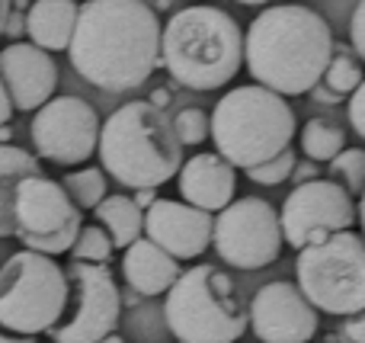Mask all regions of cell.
Segmentation results:
<instances>
[{
	"instance_id": "6da1fadb",
	"label": "cell",
	"mask_w": 365,
	"mask_h": 343,
	"mask_svg": "<svg viewBox=\"0 0 365 343\" xmlns=\"http://www.w3.org/2000/svg\"><path fill=\"white\" fill-rule=\"evenodd\" d=\"M68 55L87 83L135 90L160 64V19L145 0H87L77 6Z\"/></svg>"
},
{
	"instance_id": "7a4b0ae2",
	"label": "cell",
	"mask_w": 365,
	"mask_h": 343,
	"mask_svg": "<svg viewBox=\"0 0 365 343\" xmlns=\"http://www.w3.org/2000/svg\"><path fill=\"white\" fill-rule=\"evenodd\" d=\"M334 58L327 19L304 4L266 6L244 32V64L259 87L279 96L311 93Z\"/></svg>"
},
{
	"instance_id": "3957f363",
	"label": "cell",
	"mask_w": 365,
	"mask_h": 343,
	"mask_svg": "<svg viewBox=\"0 0 365 343\" xmlns=\"http://www.w3.org/2000/svg\"><path fill=\"white\" fill-rule=\"evenodd\" d=\"M160 61L182 87L218 90L244 64V32L221 6H186L160 29Z\"/></svg>"
},
{
	"instance_id": "277c9868",
	"label": "cell",
	"mask_w": 365,
	"mask_h": 343,
	"mask_svg": "<svg viewBox=\"0 0 365 343\" xmlns=\"http://www.w3.org/2000/svg\"><path fill=\"white\" fill-rule=\"evenodd\" d=\"M96 154L103 170L132 190H158L177 177L182 164V145L158 106L135 100L119 106L100 122Z\"/></svg>"
},
{
	"instance_id": "5b68a950",
	"label": "cell",
	"mask_w": 365,
	"mask_h": 343,
	"mask_svg": "<svg viewBox=\"0 0 365 343\" xmlns=\"http://www.w3.org/2000/svg\"><path fill=\"white\" fill-rule=\"evenodd\" d=\"M295 132L298 122L289 100L259 83L227 90L208 116V135L218 148L215 154H221L234 170L276 158L292 145Z\"/></svg>"
},
{
	"instance_id": "8992f818",
	"label": "cell",
	"mask_w": 365,
	"mask_h": 343,
	"mask_svg": "<svg viewBox=\"0 0 365 343\" xmlns=\"http://www.w3.org/2000/svg\"><path fill=\"white\" fill-rule=\"evenodd\" d=\"M164 318L177 343H234L247 331V302L225 270L199 263L167 289Z\"/></svg>"
},
{
	"instance_id": "52a82bcc",
	"label": "cell",
	"mask_w": 365,
	"mask_h": 343,
	"mask_svg": "<svg viewBox=\"0 0 365 343\" xmlns=\"http://www.w3.org/2000/svg\"><path fill=\"white\" fill-rule=\"evenodd\" d=\"M295 276L314 312L336 318L365 312V244L353 228L298 250Z\"/></svg>"
},
{
	"instance_id": "ba28073f",
	"label": "cell",
	"mask_w": 365,
	"mask_h": 343,
	"mask_svg": "<svg viewBox=\"0 0 365 343\" xmlns=\"http://www.w3.org/2000/svg\"><path fill=\"white\" fill-rule=\"evenodd\" d=\"M68 280L55 257L16 250L0 267V327L23 337L48 334L61 318Z\"/></svg>"
},
{
	"instance_id": "9c48e42d",
	"label": "cell",
	"mask_w": 365,
	"mask_h": 343,
	"mask_svg": "<svg viewBox=\"0 0 365 343\" xmlns=\"http://www.w3.org/2000/svg\"><path fill=\"white\" fill-rule=\"evenodd\" d=\"M64 280L68 299L61 318L48 327V337L55 343H100L115 334L122 318V295L109 267L74 260L64 270Z\"/></svg>"
},
{
	"instance_id": "30bf717a",
	"label": "cell",
	"mask_w": 365,
	"mask_h": 343,
	"mask_svg": "<svg viewBox=\"0 0 365 343\" xmlns=\"http://www.w3.org/2000/svg\"><path fill=\"white\" fill-rule=\"evenodd\" d=\"M13 225H16L13 237L23 241V250L58 257L71 250L83 225V212L71 203L58 180L38 173V177H26L16 186Z\"/></svg>"
},
{
	"instance_id": "8fae6325",
	"label": "cell",
	"mask_w": 365,
	"mask_h": 343,
	"mask_svg": "<svg viewBox=\"0 0 365 343\" xmlns=\"http://www.w3.org/2000/svg\"><path fill=\"white\" fill-rule=\"evenodd\" d=\"M212 244L227 267L263 270L282 254V228L272 203L257 196L231 199L212 222Z\"/></svg>"
},
{
	"instance_id": "7c38bea8",
	"label": "cell",
	"mask_w": 365,
	"mask_h": 343,
	"mask_svg": "<svg viewBox=\"0 0 365 343\" xmlns=\"http://www.w3.org/2000/svg\"><path fill=\"white\" fill-rule=\"evenodd\" d=\"M29 135L38 158L58 167H81L96 154L100 116L81 96H51L36 109Z\"/></svg>"
},
{
	"instance_id": "4fadbf2b",
	"label": "cell",
	"mask_w": 365,
	"mask_h": 343,
	"mask_svg": "<svg viewBox=\"0 0 365 343\" xmlns=\"http://www.w3.org/2000/svg\"><path fill=\"white\" fill-rule=\"evenodd\" d=\"M353 222H356L353 196L336 180H321V177L298 183L282 203V212H279L282 241H289V247L295 250L324 241V237L336 235V231L353 228Z\"/></svg>"
},
{
	"instance_id": "5bb4252c",
	"label": "cell",
	"mask_w": 365,
	"mask_h": 343,
	"mask_svg": "<svg viewBox=\"0 0 365 343\" xmlns=\"http://www.w3.org/2000/svg\"><path fill=\"white\" fill-rule=\"evenodd\" d=\"M247 327H253L259 343H308L314 340L321 318L295 282L276 280L253 292L247 305Z\"/></svg>"
},
{
	"instance_id": "9a60e30c",
	"label": "cell",
	"mask_w": 365,
	"mask_h": 343,
	"mask_svg": "<svg viewBox=\"0 0 365 343\" xmlns=\"http://www.w3.org/2000/svg\"><path fill=\"white\" fill-rule=\"evenodd\" d=\"M141 237L158 244L173 260H195L212 244V215L177 199H154L145 209Z\"/></svg>"
},
{
	"instance_id": "2e32d148",
	"label": "cell",
	"mask_w": 365,
	"mask_h": 343,
	"mask_svg": "<svg viewBox=\"0 0 365 343\" xmlns=\"http://www.w3.org/2000/svg\"><path fill=\"white\" fill-rule=\"evenodd\" d=\"M0 81L13 109L32 113L55 96L58 64L48 51L36 48L32 42H10L0 48Z\"/></svg>"
},
{
	"instance_id": "e0dca14e",
	"label": "cell",
	"mask_w": 365,
	"mask_h": 343,
	"mask_svg": "<svg viewBox=\"0 0 365 343\" xmlns=\"http://www.w3.org/2000/svg\"><path fill=\"white\" fill-rule=\"evenodd\" d=\"M177 186H180V196L186 199V205L212 215V212H221L234 199L237 170L221 154L202 151L195 158H189L186 164H180Z\"/></svg>"
},
{
	"instance_id": "ac0fdd59",
	"label": "cell",
	"mask_w": 365,
	"mask_h": 343,
	"mask_svg": "<svg viewBox=\"0 0 365 343\" xmlns=\"http://www.w3.org/2000/svg\"><path fill=\"white\" fill-rule=\"evenodd\" d=\"M182 273L180 260H173L170 254L151 244L148 237H138L125 247L122 257V276L132 286V292L138 295H160L177 282V276Z\"/></svg>"
},
{
	"instance_id": "d6986e66",
	"label": "cell",
	"mask_w": 365,
	"mask_h": 343,
	"mask_svg": "<svg viewBox=\"0 0 365 343\" xmlns=\"http://www.w3.org/2000/svg\"><path fill=\"white\" fill-rule=\"evenodd\" d=\"M77 23V0H36L26 10L23 26L32 45L42 51H68Z\"/></svg>"
},
{
	"instance_id": "ffe728a7",
	"label": "cell",
	"mask_w": 365,
	"mask_h": 343,
	"mask_svg": "<svg viewBox=\"0 0 365 343\" xmlns=\"http://www.w3.org/2000/svg\"><path fill=\"white\" fill-rule=\"evenodd\" d=\"M42 164L32 158L26 148L16 145H0V237H13V199H16V186L26 177H38Z\"/></svg>"
},
{
	"instance_id": "44dd1931",
	"label": "cell",
	"mask_w": 365,
	"mask_h": 343,
	"mask_svg": "<svg viewBox=\"0 0 365 343\" xmlns=\"http://www.w3.org/2000/svg\"><path fill=\"white\" fill-rule=\"evenodd\" d=\"M93 215L96 225L109 235L113 247L125 250L132 241L141 237V228H145V212L132 203V196H103L100 203L93 205Z\"/></svg>"
},
{
	"instance_id": "7402d4cb",
	"label": "cell",
	"mask_w": 365,
	"mask_h": 343,
	"mask_svg": "<svg viewBox=\"0 0 365 343\" xmlns=\"http://www.w3.org/2000/svg\"><path fill=\"white\" fill-rule=\"evenodd\" d=\"M359 83H362L359 61H356L353 55H346V51H334V58L327 61L321 81L311 87V93H314L317 103H340V100H346Z\"/></svg>"
},
{
	"instance_id": "603a6c76",
	"label": "cell",
	"mask_w": 365,
	"mask_h": 343,
	"mask_svg": "<svg viewBox=\"0 0 365 343\" xmlns=\"http://www.w3.org/2000/svg\"><path fill=\"white\" fill-rule=\"evenodd\" d=\"M302 148L308 154V160L327 164L346 148V132L330 119H308L302 128Z\"/></svg>"
},
{
	"instance_id": "cb8c5ba5",
	"label": "cell",
	"mask_w": 365,
	"mask_h": 343,
	"mask_svg": "<svg viewBox=\"0 0 365 343\" xmlns=\"http://www.w3.org/2000/svg\"><path fill=\"white\" fill-rule=\"evenodd\" d=\"M61 190L68 193V199L77 205V209H93L103 196H106V173L100 167H83V170H74L61 180Z\"/></svg>"
},
{
	"instance_id": "d4e9b609",
	"label": "cell",
	"mask_w": 365,
	"mask_h": 343,
	"mask_svg": "<svg viewBox=\"0 0 365 343\" xmlns=\"http://www.w3.org/2000/svg\"><path fill=\"white\" fill-rule=\"evenodd\" d=\"M113 241L109 235L100 228V225H81L74 244H71L68 254L74 257L77 263H96V267H106L109 257H113Z\"/></svg>"
},
{
	"instance_id": "484cf974",
	"label": "cell",
	"mask_w": 365,
	"mask_h": 343,
	"mask_svg": "<svg viewBox=\"0 0 365 343\" xmlns=\"http://www.w3.org/2000/svg\"><path fill=\"white\" fill-rule=\"evenodd\" d=\"M330 164V173L334 180L349 193V196H359L362 186H365V151L362 148H343Z\"/></svg>"
},
{
	"instance_id": "4316f807",
	"label": "cell",
	"mask_w": 365,
	"mask_h": 343,
	"mask_svg": "<svg viewBox=\"0 0 365 343\" xmlns=\"http://www.w3.org/2000/svg\"><path fill=\"white\" fill-rule=\"evenodd\" d=\"M170 128H173V135H177V141L182 148H192V145H202V141L208 138V113L205 109H199V106H186V109H180L177 116H173V122H170Z\"/></svg>"
},
{
	"instance_id": "83f0119b",
	"label": "cell",
	"mask_w": 365,
	"mask_h": 343,
	"mask_svg": "<svg viewBox=\"0 0 365 343\" xmlns=\"http://www.w3.org/2000/svg\"><path fill=\"white\" fill-rule=\"evenodd\" d=\"M295 164H298V158H295V151H292V145H289L285 151H279L276 158L263 160V164H257V167H247L244 173L259 186H279V183H285V180L292 177V167Z\"/></svg>"
},
{
	"instance_id": "f1b7e54d",
	"label": "cell",
	"mask_w": 365,
	"mask_h": 343,
	"mask_svg": "<svg viewBox=\"0 0 365 343\" xmlns=\"http://www.w3.org/2000/svg\"><path fill=\"white\" fill-rule=\"evenodd\" d=\"M362 106H365V83H359V87L349 93V122H353V128H356L359 138H365V113H362Z\"/></svg>"
},
{
	"instance_id": "f546056e",
	"label": "cell",
	"mask_w": 365,
	"mask_h": 343,
	"mask_svg": "<svg viewBox=\"0 0 365 343\" xmlns=\"http://www.w3.org/2000/svg\"><path fill=\"white\" fill-rule=\"evenodd\" d=\"M349 36H353V51L359 58H365V0H359L353 10V26H349Z\"/></svg>"
},
{
	"instance_id": "4dcf8cb0",
	"label": "cell",
	"mask_w": 365,
	"mask_h": 343,
	"mask_svg": "<svg viewBox=\"0 0 365 343\" xmlns=\"http://www.w3.org/2000/svg\"><path fill=\"white\" fill-rule=\"evenodd\" d=\"M343 343H365V314H349L343 324Z\"/></svg>"
},
{
	"instance_id": "1f68e13d",
	"label": "cell",
	"mask_w": 365,
	"mask_h": 343,
	"mask_svg": "<svg viewBox=\"0 0 365 343\" xmlns=\"http://www.w3.org/2000/svg\"><path fill=\"white\" fill-rule=\"evenodd\" d=\"M292 177H295L298 183H308V180H314V177H317V164H314V160L295 164V167H292Z\"/></svg>"
},
{
	"instance_id": "d6a6232c",
	"label": "cell",
	"mask_w": 365,
	"mask_h": 343,
	"mask_svg": "<svg viewBox=\"0 0 365 343\" xmlns=\"http://www.w3.org/2000/svg\"><path fill=\"white\" fill-rule=\"evenodd\" d=\"M10 119H13V103H10V96H6L4 81H0V126H6Z\"/></svg>"
},
{
	"instance_id": "836d02e7",
	"label": "cell",
	"mask_w": 365,
	"mask_h": 343,
	"mask_svg": "<svg viewBox=\"0 0 365 343\" xmlns=\"http://www.w3.org/2000/svg\"><path fill=\"white\" fill-rule=\"evenodd\" d=\"M132 203H135V205H138V209H141V212H145V209H148V205H151V203H154V190H135V199H132Z\"/></svg>"
},
{
	"instance_id": "e575fe53",
	"label": "cell",
	"mask_w": 365,
	"mask_h": 343,
	"mask_svg": "<svg viewBox=\"0 0 365 343\" xmlns=\"http://www.w3.org/2000/svg\"><path fill=\"white\" fill-rule=\"evenodd\" d=\"M0 343H36V337H23V334H10L0 327Z\"/></svg>"
},
{
	"instance_id": "d590c367",
	"label": "cell",
	"mask_w": 365,
	"mask_h": 343,
	"mask_svg": "<svg viewBox=\"0 0 365 343\" xmlns=\"http://www.w3.org/2000/svg\"><path fill=\"white\" fill-rule=\"evenodd\" d=\"M148 103H151V106H158L160 113H164V106H167V103H170V93H167V90H154V93H151V100H148Z\"/></svg>"
},
{
	"instance_id": "8d00e7d4",
	"label": "cell",
	"mask_w": 365,
	"mask_h": 343,
	"mask_svg": "<svg viewBox=\"0 0 365 343\" xmlns=\"http://www.w3.org/2000/svg\"><path fill=\"white\" fill-rule=\"evenodd\" d=\"M13 0H0V36H4V23H6V13H10Z\"/></svg>"
},
{
	"instance_id": "74e56055",
	"label": "cell",
	"mask_w": 365,
	"mask_h": 343,
	"mask_svg": "<svg viewBox=\"0 0 365 343\" xmlns=\"http://www.w3.org/2000/svg\"><path fill=\"white\" fill-rule=\"evenodd\" d=\"M10 138H13V128L6 122V126H0V145H10Z\"/></svg>"
},
{
	"instance_id": "f35d334b",
	"label": "cell",
	"mask_w": 365,
	"mask_h": 343,
	"mask_svg": "<svg viewBox=\"0 0 365 343\" xmlns=\"http://www.w3.org/2000/svg\"><path fill=\"white\" fill-rule=\"evenodd\" d=\"M237 4H244V6H263V4H269V0H237Z\"/></svg>"
},
{
	"instance_id": "ab89813d",
	"label": "cell",
	"mask_w": 365,
	"mask_h": 343,
	"mask_svg": "<svg viewBox=\"0 0 365 343\" xmlns=\"http://www.w3.org/2000/svg\"><path fill=\"white\" fill-rule=\"evenodd\" d=\"M100 343H125V340H122V337H115V334H109V337H103Z\"/></svg>"
},
{
	"instance_id": "60d3db41",
	"label": "cell",
	"mask_w": 365,
	"mask_h": 343,
	"mask_svg": "<svg viewBox=\"0 0 365 343\" xmlns=\"http://www.w3.org/2000/svg\"><path fill=\"white\" fill-rule=\"evenodd\" d=\"M308 343H314V340H308Z\"/></svg>"
}]
</instances>
